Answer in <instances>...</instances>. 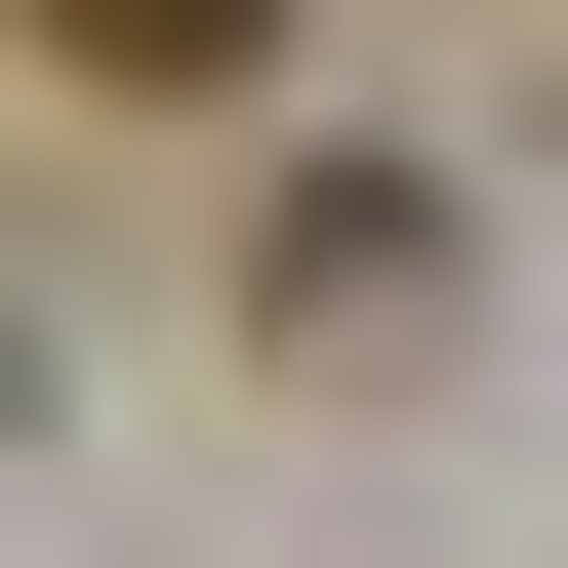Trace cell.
<instances>
[{
    "mask_svg": "<svg viewBox=\"0 0 568 568\" xmlns=\"http://www.w3.org/2000/svg\"><path fill=\"white\" fill-rule=\"evenodd\" d=\"M41 82H284V0H0Z\"/></svg>",
    "mask_w": 568,
    "mask_h": 568,
    "instance_id": "obj_2",
    "label": "cell"
},
{
    "mask_svg": "<svg viewBox=\"0 0 568 568\" xmlns=\"http://www.w3.org/2000/svg\"><path fill=\"white\" fill-rule=\"evenodd\" d=\"M284 325H325V366H366V325H447V203H406V163H325V203H284Z\"/></svg>",
    "mask_w": 568,
    "mask_h": 568,
    "instance_id": "obj_1",
    "label": "cell"
}]
</instances>
